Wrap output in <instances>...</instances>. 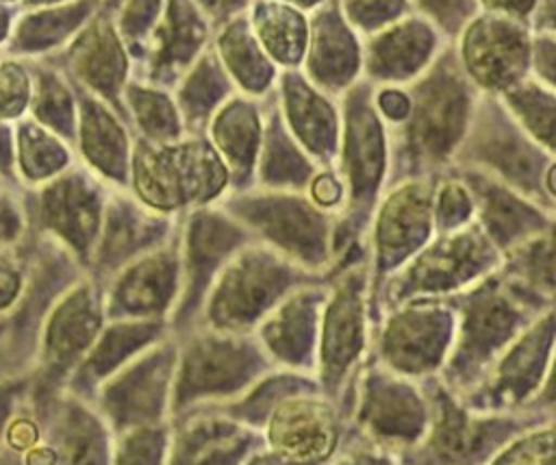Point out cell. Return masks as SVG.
<instances>
[{
	"label": "cell",
	"mask_w": 556,
	"mask_h": 465,
	"mask_svg": "<svg viewBox=\"0 0 556 465\" xmlns=\"http://www.w3.org/2000/svg\"><path fill=\"white\" fill-rule=\"evenodd\" d=\"M402 87L410 109L402 124L387 126V185L443 174L467 135L480 96L463 74L452 43L443 46L432 63Z\"/></svg>",
	"instance_id": "6da1fadb"
},
{
	"label": "cell",
	"mask_w": 556,
	"mask_h": 465,
	"mask_svg": "<svg viewBox=\"0 0 556 465\" xmlns=\"http://www.w3.org/2000/svg\"><path fill=\"white\" fill-rule=\"evenodd\" d=\"M128 178L135 200L159 215L215 204L230 189V174L211 141L191 133L163 143L137 137Z\"/></svg>",
	"instance_id": "7a4b0ae2"
},
{
	"label": "cell",
	"mask_w": 556,
	"mask_h": 465,
	"mask_svg": "<svg viewBox=\"0 0 556 465\" xmlns=\"http://www.w3.org/2000/svg\"><path fill=\"white\" fill-rule=\"evenodd\" d=\"M452 165L478 169L554 213V154L513 122L497 96H478Z\"/></svg>",
	"instance_id": "3957f363"
},
{
	"label": "cell",
	"mask_w": 556,
	"mask_h": 465,
	"mask_svg": "<svg viewBox=\"0 0 556 465\" xmlns=\"http://www.w3.org/2000/svg\"><path fill=\"white\" fill-rule=\"evenodd\" d=\"M217 204L252 239L274 248L311 274L324 269L334 254L337 215L317 209L304 191L250 187L226 191Z\"/></svg>",
	"instance_id": "277c9868"
},
{
	"label": "cell",
	"mask_w": 556,
	"mask_h": 465,
	"mask_svg": "<svg viewBox=\"0 0 556 465\" xmlns=\"http://www.w3.org/2000/svg\"><path fill=\"white\" fill-rule=\"evenodd\" d=\"M313 276L274 248L248 241L215 274L204 300L206 324L213 330L243 335Z\"/></svg>",
	"instance_id": "5b68a950"
},
{
	"label": "cell",
	"mask_w": 556,
	"mask_h": 465,
	"mask_svg": "<svg viewBox=\"0 0 556 465\" xmlns=\"http://www.w3.org/2000/svg\"><path fill=\"white\" fill-rule=\"evenodd\" d=\"M530 298L534 296L495 272L467 289L460 304V324L447 352V369L458 378H469L504 352L530 319V309L541 311Z\"/></svg>",
	"instance_id": "8992f818"
},
{
	"label": "cell",
	"mask_w": 556,
	"mask_h": 465,
	"mask_svg": "<svg viewBox=\"0 0 556 465\" xmlns=\"http://www.w3.org/2000/svg\"><path fill=\"white\" fill-rule=\"evenodd\" d=\"M374 85L356 80L341 96V135L334 169L345 185L348 217L367 219L371 206L387 187L389 141L387 126L374 106Z\"/></svg>",
	"instance_id": "52a82bcc"
},
{
	"label": "cell",
	"mask_w": 556,
	"mask_h": 465,
	"mask_svg": "<svg viewBox=\"0 0 556 465\" xmlns=\"http://www.w3.org/2000/svg\"><path fill=\"white\" fill-rule=\"evenodd\" d=\"M437 235V239H430L397 269L389 287V298L406 302L413 296L458 291L495 272L502 263V254L476 219Z\"/></svg>",
	"instance_id": "ba28073f"
},
{
	"label": "cell",
	"mask_w": 556,
	"mask_h": 465,
	"mask_svg": "<svg viewBox=\"0 0 556 465\" xmlns=\"http://www.w3.org/2000/svg\"><path fill=\"white\" fill-rule=\"evenodd\" d=\"M532 33L526 22L478 13L460 28L454 54L469 83L486 96H500L530 76Z\"/></svg>",
	"instance_id": "9c48e42d"
},
{
	"label": "cell",
	"mask_w": 556,
	"mask_h": 465,
	"mask_svg": "<svg viewBox=\"0 0 556 465\" xmlns=\"http://www.w3.org/2000/svg\"><path fill=\"white\" fill-rule=\"evenodd\" d=\"M432 191L434 176L404 178L384 187L374 215L378 272L400 267L432 239Z\"/></svg>",
	"instance_id": "30bf717a"
},
{
	"label": "cell",
	"mask_w": 556,
	"mask_h": 465,
	"mask_svg": "<svg viewBox=\"0 0 556 465\" xmlns=\"http://www.w3.org/2000/svg\"><path fill=\"white\" fill-rule=\"evenodd\" d=\"M250 239V232L217 202L187 211L185 250L180 256L182 291L174 309L176 315L187 317L202 304L219 267Z\"/></svg>",
	"instance_id": "8fae6325"
},
{
	"label": "cell",
	"mask_w": 556,
	"mask_h": 465,
	"mask_svg": "<svg viewBox=\"0 0 556 465\" xmlns=\"http://www.w3.org/2000/svg\"><path fill=\"white\" fill-rule=\"evenodd\" d=\"M274 102L295 143L317 167L334 165L341 135L337 98L317 89L300 67L278 72Z\"/></svg>",
	"instance_id": "7c38bea8"
},
{
	"label": "cell",
	"mask_w": 556,
	"mask_h": 465,
	"mask_svg": "<svg viewBox=\"0 0 556 465\" xmlns=\"http://www.w3.org/2000/svg\"><path fill=\"white\" fill-rule=\"evenodd\" d=\"M265 365V352L258 341L252 343L239 332L204 330L187 341L180 356L178 398L228 391L243 385Z\"/></svg>",
	"instance_id": "4fadbf2b"
},
{
	"label": "cell",
	"mask_w": 556,
	"mask_h": 465,
	"mask_svg": "<svg viewBox=\"0 0 556 465\" xmlns=\"http://www.w3.org/2000/svg\"><path fill=\"white\" fill-rule=\"evenodd\" d=\"M445 172L454 174L467 187L473 204V219L500 254L508 252L528 237L552 228V211L534 204L504 183L460 165H452Z\"/></svg>",
	"instance_id": "5bb4252c"
},
{
	"label": "cell",
	"mask_w": 556,
	"mask_h": 465,
	"mask_svg": "<svg viewBox=\"0 0 556 465\" xmlns=\"http://www.w3.org/2000/svg\"><path fill=\"white\" fill-rule=\"evenodd\" d=\"M454 313L445 304L419 302L397 309L380 335V354L397 372L421 374L450 352Z\"/></svg>",
	"instance_id": "9a60e30c"
},
{
	"label": "cell",
	"mask_w": 556,
	"mask_h": 465,
	"mask_svg": "<svg viewBox=\"0 0 556 465\" xmlns=\"http://www.w3.org/2000/svg\"><path fill=\"white\" fill-rule=\"evenodd\" d=\"M439 30L424 17H400L361 46V78L371 85H408L439 52Z\"/></svg>",
	"instance_id": "2e32d148"
},
{
	"label": "cell",
	"mask_w": 556,
	"mask_h": 465,
	"mask_svg": "<svg viewBox=\"0 0 556 465\" xmlns=\"http://www.w3.org/2000/svg\"><path fill=\"white\" fill-rule=\"evenodd\" d=\"M365 269L350 267L334 282L321 315L319 365L326 382H339L367 343Z\"/></svg>",
	"instance_id": "e0dca14e"
},
{
	"label": "cell",
	"mask_w": 556,
	"mask_h": 465,
	"mask_svg": "<svg viewBox=\"0 0 556 465\" xmlns=\"http://www.w3.org/2000/svg\"><path fill=\"white\" fill-rule=\"evenodd\" d=\"M208 24L193 0H167L143 43V80L154 87H169L208 48Z\"/></svg>",
	"instance_id": "ac0fdd59"
},
{
	"label": "cell",
	"mask_w": 556,
	"mask_h": 465,
	"mask_svg": "<svg viewBox=\"0 0 556 465\" xmlns=\"http://www.w3.org/2000/svg\"><path fill=\"white\" fill-rule=\"evenodd\" d=\"M261 98L235 91L208 117L204 137L211 141L230 174V189H250L263 139Z\"/></svg>",
	"instance_id": "d6986e66"
},
{
	"label": "cell",
	"mask_w": 556,
	"mask_h": 465,
	"mask_svg": "<svg viewBox=\"0 0 556 465\" xmlns=\"http://www.w3.org/2000/svg\"><path fill=\"white\" fill-rule=\"evenodd\" d=\"M304 76L324 93L341 98L361 80V43L337 9H324L308 24Z\"/></svg>",
	"instance_id": "ffe728a7"
},
{
	"label": "cell",
	"mask_w": 556,
	"mask_h": 465,
	"mask_svg": "<svg viewBox=\"0 0 556 465\" xmlns=\"http://www.w3.org/2000/svg\"><path fill=\"white\" fill-rule=\"evenodd\" d=\"M178 282L180 254L176 246L161 243L124 269L115 287V304L139 319H159L176 302Z\"/></svg>",
	"instance_id": "44dd1931"
},
{
	"label": "cell",
	"mask_w": 556,
	"mask_h": 465,
	"mask_svg": "<svg viewBox=\"0 0 556 465\" xmlns=\"http://www.w3.org/2000/svg\"><path fill=\"white\" fill-rule=\"evenodd\" d=\"M324 289L298 287L285 296L258 324V345L265 354L289 365H302L315 350V332Z\"/></svg>",
	"instance_id": "7402d4cb"
},
{
	"label": "cell",
	"mask_w": 556,
	"mask_h": 465,
	"mask_svg": "<svg viewBox=\"0 0 556 465\" xmlns=\"http://www.w3.org/2000/svg\"><path fill=\"white\" fill-rule=\"evenodd\" d=\"M334 417L319 400L298 398L282 402L269 422V441L285 458L308 465L324 458L334 445Z\"/></svg>",
	"instance_id": "603a6c76"
},
{
	"label": "cell",
	"mask_w": 556,
	"mask_h": 465,
	"mask_svg": "<svg viewBox=\"0 0 556 465\" xmlns=\"http://www.w3.org/2000/svg\"><path fill=\"white\" fill-rule=\"evenodd\" d=\"M271 91L265 96L267 109L263 113V139L254 167L252 187L304 191L317 165L289 135L287 126L280 120Z\"/></svg>",
	"instance_id": "cb8c5ba5"
},
{
	"label": "cell",
	"mask_w": 556,
	"mask_h": 465,
	"mask_svg": "<svg viewBox=\"0 0 556 465\" xmlns=\"http://www.w3.org/2000/svg\"><path fill=\"white\" fill-rule=\"evenodd\" d=\"M72 65L76 74L100 96L115 102L126 85L128 56L122 39L106 20L93 22L72 48Z\"/></svg>",
	"instance_id": "d4e9b609"
},
{
	"label": "cell",
	"mask_w": 556,
	"mask_h": 465,
	"mask_svg": "<svg viewBox=\"0 0 556 465\" xmlns=\"http://www.w3.org/2000/svg\"><path fill=\"white\" fill-rule=\"evenodd\" d=\"M213 50L239 93L265 98L274 89L278 67L261 50L248 20L235 17L224 22Z\"/></svg>",
	"instance_id": "484cf974"
},
{
	"label": "cell",
	"mask_w": 556,
	"mask_h": 465,
	"mask_svg": "<svg viewBox=\"0 0 556 465\" xmlns=\"http://www.w3.org/2000/svg\"><path fill=\"white\" fill-rule=\"evenodd\" d=\"M235 91L237 89L222 67L215 50L208 46L180 76L176 91L172 93L185 130L191 135H204L208 117Z\"/></svg>",
	"instance_id": "4316f807"
},
{
	"label": "cell",
	"mask_w": 556,
	"mask_h": 465,
	"mask_svg": "<svg viewBox=\"0 0 556 465\" xmlns=\"http://www.w3.org/2000/svg\"><path fill=\"white\" fill-rule=\"evenodd\" d=\"M248 24L261 50L276 67H302L308 46V22L300 9L280 0H258Z\"/></svg>",
	"instance_id": "83f0119b"
},
{
	"label": "cell",
	"mask_w": 556,
	"mask_h": 465,
	"mask_svg": "<svg viewBox=\"0 0 556 465\" xmlns=\"http://www.w3.org/2000/svg\"><path fill=\"white\" fill-rule=\"evenodd\" d=\"M80 141L85 156L117 185L128 183L130 139L122 120L102 102L85 100L80 109Z\"/></svg>",
	"instance_id": "f1b7e54d"
},
{
	"label": "cell",
	"mask_w": 556,
	"mask_h": 465,
	"mask_svg": "<svg viewBox=\"0 0 556 465\" xmlns=\"http://www.w3.org/2000/svg\"><path fill=\"white\" fill-rule=\"evenodd\" d=\"M48 219L74 246L87 248L100 222V196L85 176H67L46 193Z\"/></svg>",
	"instance_id": "f546056e"
},
{
	"label": "cell",
	"mask_w": 556,
	"mask_h": 465,
	"mask_svg": "<svg viewBox=\"0 0 556 465\" xmlns=\"http://www.w3.org/2000/svg\"><path fill=\"white\" fill-rule=\"evenodd\" d=\"M122 96L141 139L163 143L187 135L172 91L146 80H130L124 85Z\"/></svg>",
	"instance_id": "4dcf8cb0"
},
{
	"label": "cell",
	"mask_w": 556,
	"mask_h": 465,
	"mask_svg": "<svg viewBox=\"0 0 556 465\" xmlns=\"http://www.w3.org/2000/svg\"><path fill=\"white\" fill-rule=\"evenodd\" d=\"M513 122L541 148L554 154V117L556 93L554 87L528 76L497 96Z\"/></svg>",
	"instance_id": "1f68e13d"
},
{
	"label": "cell",
	"mask_w": 556,
	"mask_h": 465,
	"mask_svg": "<svg viewBox=\"0 0 556 465\" xmlns=\"http://www.w3.org/2000/svg\"><path fill=\"white\" fill-rule=\"evenodd\" d=\"M96 328L98 313L91 304V298L80 291L72 296L59 311L50 330L52 348L56 350V354H72L91 341Z\"/></svg>",
	"instance_id": "d6a6232c"
},
{
	"label": "cell",
	"mask_w": 556,
	"mask_h": 465,
	"mask_svg": "<svg viewBox=\"0 0 556 465\" xmlns=\"http://www.w3.org/2000/svg\"><path fill=\"white\" fill-rule=\"evenodd\" d=\"M402 11L404 0H343V20L369 35L397 22Z\"/></svg>",
	"instance_id": "836d02e7"
},
{
	"label": "cell",
	"mask_w": 556,
	"mask_h": 465,
	"mask_svg": "<svg viewBox=\"0 0 556 465\" xmlns=\"http://www.w3.org/2000/svg\"><path fill=\"white\" fill-rule=\"evenodd\" d=\"M24 167L33 174V176H46L56 172L67 154L65 150L50 137H46L41 130L28 128L24 135Z\"/></svg>",
	"instance_id": "e575fe53"
},
{
	"label": "cell",
	"mask_w": 556,
	"mask_h": 465,
	"mask_svg": "<svg viewBox=\"0 0 556 465\" xmlns=\"http://www.w3.org/2000/svg\"><path fill=\"white\" fill-rule=\"evenodd\" d=\"M304 193L317 209L330 215H343L345 211V185L334 165L317 167Z\"/></svg>",
	"instance_id": "d590c367"
},
{
	"label": "cell",
	"mask_w": 556,
	"mask_h": 465,
	"mask_svg": "<svg viewBox=\"0 0 556 465\" xmlns=\"http://www.w3.org/2000/svg\"><path fill=\"white\" fill-rule=\"evenodd\" d=\"M85 7H70L63 11H50L39 17H30L22 28V39L28 46H39L46 41H54V37L70 30L80 17Z\"/></svg>",
	"instance_id": "8d00e7d4"
},
{
	"label": "cell",
	"mask_w": 556,
	"mask_h": 465,
	"mask_svg": "<svg viewBox=\"0 0 556 465\" xmlns=\"http://www.w3.org/2000/svg\"><path fill=\"white\" fill-rule=\"evenodd\" d=\"M419 7L421 17L430 22L437 30L447 35L460 33V28L471 17V0H413Z\"/></svg>",
	"instance_id": "74e56055"
},
{
	"label": "cell",
	"mask_w": 556,
	"mask_h": 465,
	"mask_svg": "<svg viewBox=\"0 0 556 465\" xmlns=\"http://www.w3.org/2000/svg\"><path fill=\"white\" fill-rule=\"evenodd\" d=\"M37 111L41 120H46L54 128H61L65 133L72 130V100L56 80H46Z\"/></svg>",
	"instance_id": "f35d334b"
},
{
	"label": "cell",
	"mask_w": 556,
	"mask_h": 465,
	"mask_svg": "<svg viewBox=\"0 0 556 465\" xmlns=\"http://www.w3.org/2000/svg\"><path fill=\"white\" fill-rule=\"evenodd\" d=\"M554 33H532L530 41V76L539 83L554 87Z\"/></svg>",
	"instance_id": "ab89813d"
},
{
	"label": "cell",
	"mask_w": 556,
	"mask_h": 465,
	"mask_svg": "<svg viewBox=\"0 0 556 465\" xmlns=\"http://www.w3.org/2000/svg\"><path fill=\"white\" fill-rule=\"evenodd\" d=\"M26 102V80L20 70L4 67L0 72V115H11Z\"/></svg>",
	"instance_id": "60d3db41"
},
{
	"label": "cell",
	"mask_w": 556,
	"mask_h": 465,
	"mask_svg": "<svg viewBox=\"0 0 556 465\" xmlns=\"http://www.w3.org/2000/svg\"><path fill=\"white\" fill-rule=\"evenodd\" d=\"M486 13H500L519 22H526L534 11L539 0H478Z\"/></svg>",
	"instance_id": "b9f144b4"
},
{
	"label": "cell",
	"mask_w": 556,
	"mask_h": 465,
	"mask_svg": "<svg viewBox=\"0 0 556 465\" xmlns=\"http://www.w3.org/2000/svg\"><path fill=\"white\" fill-rule=\"evenodd\" d=\"M245 2L248 0H198V9H202L206 17L219 22L245 7Z\"/></svg>",
	"instance_id": "7bdbcfd3"
},
{
	"label": "cell",
	"mask_w": 556,
	"mask_h": 465,
	"mask_svg": "<svg viewBox=\"0 0 556 465\" xmlns=\"http://www.w3.org/2000/svg\"><path fill=\"white\" fill-rule=\"evenodd\" d=\"M15 278H13V274H9V272H2L0 269V304H4L11 296H13V291H15Z\"/></svg>",
	"instance_id": "ee69618b"
},
{
	"label": "cell",
	"mask_w": 556,
	"mask_h": 465,
	"mask_svg": "<svg viewBox=\"0 0 556 465\" xmlns=\"http://www.w3.org/2000/svg\"><path fill=\"white\" fill-rule=\"evenodd\" d=\"M280 2H287L295 9H311V7H317L321 0H280Z\"/></svg>",
	"instance_id": "f6af8a7d"
},
{
	"label": "cell",
	"mask_w": 556,
	"mask_h": 465,
	"mask_svg": "<svg viewBox=\"0 0 556 465\" xmlns=\"http://www.w3.org/2000/svg\"><path fill=\"white\" fill-rule=\"evenodd\" d=\"M11 226V213L0 206V232H7Z\"/></svg>",
	"instance_id": "bcb514c9"
},
{
	"label": "cell",
	"mask_w": 556,
	"mask_h": 465,
	"mask_svg": "<svg viewBox=\"0 0 556 465\" xmlns=\"http://www.w3.org/2000/svg\"><path fill=\"white\" fill-rule=\"evenodd\" d=\"M352 465H371V463H365V461H356V463H352Z\"/></svg>",
	"instance_id": "7dc6e473"
}]
</instances>
